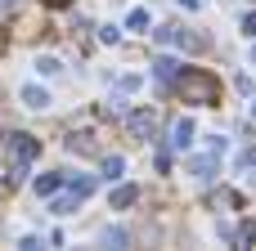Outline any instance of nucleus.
Here are the masks:
<instances>
[{
  "label": "nucleus",
  "mask_w": 256,
  "mask_h": 251,
  "mask_svg": "<svg viewBox=\"0 0 256 251\" xmlns=\"http://www.w3.org/2000/svg\"><path fill=\"white\" fill-rule=\"evenodd\" d=\"M9 148H14V157H18V166H27V162L40 153V144H36L32 135H14V139H9Z\"/></svg>",
  "instance_id": "nucleus-2"
},
{
  "label": "nucleus",
  "mask_w": 256,
  "mask_h": 251,
  "mask_svg": "<svg viewBox=\"0 0 256 251\" xmlns=\"http://www.w3.org/2000/svg\"><path fill=\"white\" fill-rule=\"evenodd\" d=\"M135 202V189H117V198H112V207H130Z\"/></svg>",
  "instance_id": "nucleus-7"
},
{
  "label": "nucleus",
  "mask_w": 256,
  "mask_h": 251,
  "mask_svg": "<svg viewBox=\"0 0 256 251\" xmlns=\"http://www.w3.org/2000/svg\"><path fill=\"white\" fill-rule=\"evenodd\" d=\"M22 103L40 112V108H50V94H45V90H36V85H22Z\"/></svg>",
  "instance_id": "nucleus-3"
},
{
  "label": "nucleus",
  "mask_w": 256,
  "mask_h": 251,
  "mask_svg": "<svg viewBox=\"0 0 256 251\" xmlns=\"http://www.w3.org/2000/svg\"><path fill=\"white\" fill-rule=\"evenodd\" d=\"M180 4H189V9H194V4H198V0H180Z\"/></svg>",
  "instance_id": "nucleus-11"
},
{
  "label": "nucleus",
  "mask_w": 256,
  "mask_h": 251,
  "mask_svg": "<svg viewBox=\"0 0 256 251\" xmlns=\"http://www.w3.org/2000/svg\"><path fill=\"white\" fill-rule=\"evenodd\" d=\"M45 4H68V0H45Z\"/></svg>",
  "instance_id": "nucleus-12"
},
{
  "label": "nucleus",
  "mask_w": 256,
  "mask_h": 251,
  "mask_svg": "<svg viewBox=\"0 0 256 251\" xmlns=\"http://www.w3.org/2000/svg\"><path fill=\"white\" fill-rule=\"evenodd\" d=\"M189 139H194V126H189V121H176V130H171V144H176V148H189Z\"/></svg>",
  "instance_id": "nucleus-4"
},
{
  "label": "nucleus",
  "mask_w": 256,
  "mask_h": 251,
  "mask_svg": "<svg viewBox=\"0 0 256 251\" xmlns=\"http://www.w3.org/2000/svg\"><path fill=\"white\" fill-rule=\"evenodd\" d=\"M248 31H252V36H256V13H252V18H248Z\"/></svg>",
  "instance_id": "nucleus-10"
},
{
  "label": "nucleus",
  "mask_w": 256,
  "mask_h": 251,
  "mask_svg": "<svg viewBox=\"0 0 256 251\" xmlns=\"http://www.w3.org/2000/svg\"><path fill=\"white\" fill-rule=\"evenodd\" d=\"M104 171H108V180H117V175H122V157H108V162H104Z\"/></svg>",
  "instance_id": "nucleus-8"
},
{
  "label": "nucleus",
  "mask_w": 256,
  "mask_h": 251,
  "mask_svg": "<svg viewBox=\"0 0 256 251\" xmlns=\"http://www.w3.org/2000/svg\"><path fill=\"white\" fill-rule=\"evenodd\" d=\"M54 189H58V180H54V175H45V180H36V193H54Z\"/></svg>",
  "instance_id": "nucleus-9"
},
{
  "label": "nucleus",
  "mask_w": 256,
  "mask_h": 251,
  "mask_svg": "<svg viewBox=\"0 0 256 251\" xmlns=\"http://www.w3.org/2000/svg\"><path fill=\"white\" fill-rule=\"evenodd\" d=\"M36 72H45V76H54V72H58V58H36Z\"/></svg>",
  "instance_id": "nucleus-6"
},
{
  "label": "nucleus",
  "mask_w": 256,
  "mask_h": 251,
  "mask_svg": "<svg viewBox=\"0 0 256 251\" xmlns=\"http://www.w3.org/2000/svg\"><path fill=\"white\" fill-rule=\"evenodd\" d=\"M153 72H158V76H162V81H166V76H171V72H176V58H158V63H153Z\"/></svg>",
  "instance_id": "nucleus-5"
},
{
  "label": "nucleus",
  "mask_w": 256,
  "mask_h": 251,
  "mask_svg": "<svg viewBox=\"0 0 256 251\" xmlns=\"http://www.w3.org/2000/svg\"><path fill=\"white\" fill-rule=\"evenodd\" d=\"M180 90H184L189 99H198V103H212V99H216V81H212L207 72H184Z\"/></svg>",
  "instance_id": "nucleus-1"
},
{
  "label": "nucleus",
  "mask_w": 256,
  "mask_h": 251,
  "mask_svg": "<svg viewBox=\"0 0 256 251\" xmlns=\"http://www.w3.org/2000/svg\"><path fill=\"white\" fill-rule=\"evenodd\" d=\"M0 4H14V0H0Z\"/></svg>",
  "instance_id": "nucleus-13"
}]
</instances>
